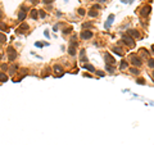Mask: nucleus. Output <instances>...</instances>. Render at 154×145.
<instances>
[{"label": "nucleus", "instance_id": "nucleus-18", "mask_svg": "<svg viewBox=\"0 0 154 145\" xmlns=\"http://www.w3.org/2000/svg\"><path fill=\"white\" fill-rule=\"evenodd\" d=\"M38 10H36V9H32L31 10V14H30V17L32 18V19H37V17H38Z\"/></svg>", "mask_w": 154, "mask_h": 145}, {"label": "nucleus", "instance_id": "nucleus-30", "mask_svg": "<svg viewBox=\"0 0 154 145\" xmlns=\"http://www.w3.org/2000/svg\"><path fill=\"white\" fill-rule=\"evenodd\" d=\"M91 9L99 10V9H100V5H99V4H94V5H92V8H91Z\"/></svg>", "mask_w": 154, "mask_h": 145}, {"label": "nucleus", "instance_id": "nucleus-27", "mask_svg": "<svg viewBox=\"0 0 154 145\" xmlns=\"http://www.w3.org/2000/svg\"><path fill=\"white\" fill-rule=\"evenodd\" d=\"M82 27H84V30H86V28H91L92 24H91V23H84V24H82Z\"/></svg>", "mask_w": 154, "mask_h": 145}, {"label": "nucleus", "instance_id": "nucleus-42", "mask_svg": "<svg viewBox=\"0 0 154 145\" xmlns=\"http://www.w3.org/2000/svg\"><path fill=\"white\" fill-rule=\"evenodd\" d=\"M98 1H99V3H101V4H103V3H105L107 0H98Z\"/></svg>", "mask_w": 154, "mask_h": 145}, {"label": "nucleus", "instance_id": "nucleus-22", "mask_svg": "<svg viewBox=\"0 0 154 145\" xmlns=\"http://www.w3.org/2000/svg\"><path fill=\"white\" fill-rule=\"evenodd\" d=\"M7 81H8V76L5 73L0 72V82H7Z\"/></svg>", "mask_w": 154, "mask_h": 145}, {"label": "nucleus", "instance_id": "nucleus-38", "mask_svg": "<svg viewBox=\"0 0 154 145\" xmlns=\"http://www.w3.org/2000/svg\"><path fill=\"white\" fill-rule=\"evenodd\" d=\"M150 77H152V80L154 81V69L152 71V72H150Z\"/></svg>", "mask_w": 154, "mask_h": 145}, {"label": "nucleus", "instance_id": "nucleus-33", "mask_svg": "<svg viewBox=\"0 0 154 145\" xmlns=\"http://www.w3.org/2000/svg\"><path fill=\"white\" fill-rule=\"evenodd\" d=\"M21 10H22V12H26V13H27V10H28V8H27L26 5H22V7H21Z\"/></svg>", "mask_w": 154, "mask_h": 145}, {"label": "nucleus", "instance_id": "nucleus-19", "mask_svg": "<svg viewBox=\"0 0 154 145\" xmlns=\"http://www.w3.org/2000/svg\"><path fill=\"white\" fill-rule=\"evenodd\" d=\"M146 64H148V67H149L150 69H154V58H149V59H148Z\"/></svg>", "mask_w": 154, "mask_h": 145}, {"label": "nucleus", "instance_id": "nucleus-36", "mask_svg": "<svg viewBox=\"0 0 154 145\" xmlns=\"http://www.w3.org/2000/svg\"><path fill=\"white\" fill-rule=\"evenodd\" d=\"M1 68H3L4 71H7V69H8V65H7V64H1Z\"/></svg>", "mask_w": 154, "mask_h": 145}, {"label": "nucleus", "instance_id": "nucleus-41", "mask_svg": "<svg viewBox=\"0 0 154 145\" xmlns=\"http://www.w3.org/2000/svg\"><path fill=\"white\" fill-rule=\"evenodd\" d=\"M36 46H38V48H41V46H42V44H41V42H36Z\"/></svg>", "mask_w": 154, "mask_h": 145}, {"label": "nucleus", "instance_id": "nucleus-4", "mask_svg": "<svg viewBox=\"0 0 154 145\" xmlns=\"http://www.w3.org/2000/svg\"><path fill=\"white\" fill-rule=\"evenodd\" d=\"M137 53H140V57H141L142 61H148V59L150 58V54H152V51H149L146 48H140Z\"/></svg>", "mask_w": 154, "mask_h": 145}, {"label": "nucleus", "instance_id": "nucleus-20", "mask_svg": "<svg viewBox=\"0 0 154 145\" xmlns=\"http://www.w3.org/2000/svg\"><path fill=\"white\" fill-rule=\"evenodd\" d=\"M24 18H26V12H22L21 10V12L18 13V22H22Z\"/></svg>", "mask_w": 154, "mask_h": 145}, {"label": "nucleus", "instance_id": "nucleus-24", "mask_svg": "<svg viewBox=\"0 0 154 145\" xmlns=\"http://www.w3.org/2000/svg\"><path fill=\"white\" fill-rule=\"evenodd\" d=\"M136 82L139 84V85H145V84H146V81H145V78H142V77H137L136 78Z\"/></svg>", "mask_w": 154, "mask_h": 145}, {"label": "nucleus", "instance_id": "nucleus-28", "mask_svg": "<svg viewBox=\"0 0 154 145\" xmlns=\"http://www.w3.org/2000/svg\"><path fill=\"white\" fill-rule=\"evenodd\" d=\"M77 12H78V14H80V15H85V14H86V12H85V9H82V8H80V9L77 10Z\"/></svg>", "mask_w": 154, "mask_h": 145}, {"label": "nucleus", "instance_id": "nucleus-1", "mask_svg": "<svg viewBox=\"0 0 154 145\" xmlns=\"http://www.w3.org/2000/svg\"><path fill=\"white\" fill-rule=\"evenodd\" d=\"M130 63L132 64V67H136V68H140L142 65V59L139 54L136 53H132L130 54Z\"/></svg>", "mask_w": 154, "mask_h": 145}, {"label": "nucleus", "instance_id": "nucleus-37", "mask_svg": "<svg viewBox=\"0 0 154 145\" xmlns=\"http://www.w3.org/2000/svg\"><path fill=\"white\" fill-rule=\"evenodd\" d=\"M69 31H72V28H71V27H69L68 30H64L63 32H64V34H69Z\"/></svg>", "mask_w": 154, "mask_h": 145}, {"label": "nucleus", "instance_id": "nucleus-17", "mask_svg": "<svg viewBox=\"0 0 154 145\" xmlns=\"http://www.w3.org/2000/svg\"><path fill=\"white\" fill-rule=\"evenodd\" d=\"M54 72H58V73H59V76H62V75H63V68H62V65H59V64H55V65H54Z\"/></svg>", "mask_w": 154, "mask_h": 145}, {"label": "nucleus", "instance_id": "nucleus-6", "mask_svg": "<svg viewBox=\"0 0 154 145\" xmlns=\"http://www.w3.org/2000/svg\"><path fill=\"white\" fill-rule=\"evenodd\" d=\"M126 34H127V35H130V36L131 37H132V39H135V40H140V39H141V35H140V32L139 31H137V30H127V31H126Z\"/></svg>", "mask_w": 154, "mask_h": 145}, {"label": "nucleus", "instance_id": "nucleus-5", "mask_svg": "<svg viewBox=\"0 0 154 145\" xmlns=\"http://www.w3.org/2000/svg\"><path fill=\"white\" fill-rule=\"evenodd\" d=\"M7 53H8V59H9L10 62H13L15 58H17V51H15V49L13 48V46H8Z\"/></svg>", "mask_w": 154, "mask_h": 145}, {"label": "nucleus", "instance_id": "nucleus-39", "mask_svg": "<svg viewBox=\"0 0 154 145\" xmlns=\"http://www.w3.org/2000/svg\"><path fill=\"white\" fill-rule=\"evenodd\" d=\"M150 51H152V54H154V44L150 46Z\"/></svg>", "mask_w": 154, "mask_h": 145}, {"label": "nucleus", "instance_id": "nucleus-9", "mask_svg": "<svg viewBox=\"0 0 154 145\" xmlns=\"http://www.w3.org/2000/svg\"><path fill=\"white\" fill-rule=\"evenodd\" d=\"M104 59H105L107 64H112V65H116V59L113 58V57L109 53H105L104 54Z\"/></svg>", "mask_w": 154, "mask_h": 145}, {"label": "nucleus", "instance_id": "nucleus-46", "mask_svg": "<svg viewBox=\"0 0 154 145\" xmlns=\"http://www.w3.org/2000/svg\"><path fill=\"white\" fill-rule=\"evenodd\" d=\"M91 1H92V0H91Z\"/></svg>", "mask_w": 154, "mask_h": 145}, {"label": "nucleus", "instance_id": "nucleus-3", "mask_svg": "<svg viewBox=\"0 0 154 145\" xmlns=\"http://www.w3.org/2000/svg\"><path fill=\"white\" fill-rule=\"evenodd\" d=\"M123 41V44H125L126 46H128L130 49H132L135 48V39H132V37L130 36V35H127V34H122V39H121Z\"/></svg>", "mask_w": 154, "mask_h": 145}, {"label": "nucleus", "instance_id": "nucleus-11", "mask_svg": "<svg viewBox=\"0 0 154 145\" xmlns=\"http://www.w3.org/2000/svg\"><path fill=\"white\" fill-rule=\"evenodd\" d=\"M113 21H114V14H109L108 19H107V22H105V28H107V30L111 27V24L113 23Z\"/></svg>", "mask_w": 154, "mask_h": 145}, {"label": "nucleus", "instance_id": "nucleus-13", "mask_svg": "<svg viewBox=\"0 0 154 145\" xmlns=\"http://www.w3.org/2000/svg\"><path fill=\"white\" fill-rule=\"evenodd\" d=\"M105 69L108 73H111V75H113L116 72V65H112V64H105Z\"/></svg>", "mask_w": 154, "mask_h": 145}, {"label": "nucleus", "instance_id": "nucleus-26", "mask_svg": "<svg viewBox=\"0 0 154 145\" xmlns=\"http://www.w3.org/2000/svg\"><path fill=\"white\" fill-rule=\"evenodd\" d=\"M5 41H7V36L0 32V42H5Z\"/></svg>", "mask_w": 154, "mask_h": 145}, {"label": "nucleus", "instance_id": "nucleus-7", "mask_svg": "<svg viewBox=\"0 0 154 145\" xmlns=\"http://www.w3.org/2000/svg\"><path fill=\"white\" fill-rule=\"evenodd\" d=\"M80 36H81L82 40H90L92 36H94V34H92L90 30H84V31L81 32V35H80Z\"/></svg>", "mask_w": 154, "mask_h": 145}, {"label": "nucleus", "instance_id": "nucleus-29", "mask_svg": "<svg viewBox=\"0 0 154 145\" xmlns=\"http://www.w3.org/2000/svg\"><path fill=\"white\" fill-rule=\"evenodd\" d=\"M0 30H3V31H7V30H8V27L5 26L4 23H1V22H0Z\"/></svg>", "mask_w": 154, "mask_h": 145}, {"label": "nucleus", "instance_id": "nucleus-32", "mask_svg": "<svg viewBox=\"0 0 154 145\" xmlns=\"http://www.w3.org/2000/svg\"><path fill=\"white\" fill-rule=\"evenodd\" d=\"M42 3H44V4H48V5H50L51 4V3H53V0H42Z\"/></svg>", "mask_w": 154, "mask_h": 145}, {"label": "nucleus", "instance_id": "nucleus-14", "mask_svg": "<svg viewBox=\"0 0 154 145\" xmlns=\"http://www.w3.org/2000/svg\"><path fill=\"white\" fill-rule=\"evenodd\" d=\"M27 30H28V24H27V23H22L21 27L17 30V32H18V34H23L22 31H27Z\"/></svg>", "mask_w": 154, "mask_h": 145}, {"label": "nucleus", "instance_id": "nucleus-40", "mask_svg": "<svg viewBox=\"0 0 154 145\" xmlns=\"http://www.w3.org/2000/svg\"><path fill=\"white\" fill-rule=\"evenodd\" d=\"M30 1H31L32 4H37V3H38V0H30Z\"/></svg>", "mask_w": 154, "mask_h": 145}, {"label": "nucleus", "instance_id": "nucleus-35", "mask_svg": "<svg viewBox=\"0 0 154 145\" xmlns=\"http://www.w3.org/2000/svg\"><path fill=\"white\" fill-rule=\"evenodd\" d=\"M44 35H45V36L48 37V39H49V37H50V34H49V31H48V30H46V31L44 32Z\"/></svg>", "mask_w": 154, "mask_h": 145}, {"label": "nucleus", "instance_id": "nucleus-34", "mask_svg": "<svg viewBox=\"0 0 154 145\" xmlns=\"http://www.w3.org/2000/svg\"><path fill=\"white\" fill-rule=\"evenodd\" d=\"M98 75L100 76V77H104V76H105V73H104L103 71H98Z\"/></svg>", "mask_w": 154, "mask_h": 145}, {"label": "nucleus", "instance_id": "nucleus-12", "mask_svg": "<svg viewBox=\"0 0 154 145\" xmlns=\"http://www.w3.org/2000/svg\"><path fill=\"white\" fill-rule=\"evenodd\" d=\"M128 72L134 76H139L140 75V68H136V67H130L128 68Z\"/></svg>", "mask_w": 154, "mask_h": 145}, {"label": "nucleus", "instance_id": "nucleus-45", "mask_svg": "<svg viewBox=\"0 0 154 145\" xmlns=\"http://www.w3.org/2000/svg\"><path fill=\"white\" fill-rule=\"evenodd\" d=\"M1 57H3V54H0V58H1Z\"/></svg>", "mask_w": 154, "mask_h": 145}, {"label": "nucleus", "instance_id": "nucleus-16", "mask_svg": "<svg viewBox=\"0 0 154 145\" xmlns=\"http://www.w3.org/2000/svg\"><path fill=\"white\" fill-rule=\"evenodd\" d=\"M87 14H89V17H91V18H95V17H98L99 12H98V10H95V9H90L89 12H87Z\"/></svg>", "mask_w": 154, "mask_h": 145}, {"label": "nucleus", "instance_id": "nucleus-10", "mask_svg": "<svg viewBox=\"0 0 154 145\" xmlns=\"http://www.w3.org/2000/svg\"><path fill=\"white\" fill-rule=\"evenodd\" d=\"M128 62L127 61H125V59H122L119 63V71H125V69H128Z\"/></svg>", "mask_w": 154, "mask_h": 145}, {"label": "nucleus", "instance_id": "nucleus-15", "mask_svg": "<svg viewBox=\"0 0 154 145\" xmlns=\"http://www.w3.org/2000/svg\"><path fill=\"white\" fill-rule=\"evenodd\" d=\"M86 51H85V49H82L81 50V53H80V61H81L82 63L84 62H87V58H86Z\"/></svg>", "mask_w": 154, "mask_h": 145}, {"label": "nucleus", "instance_id": "nucleus-2", "mask_svg": "<svg viewBox=\"0 0 154 145\" xmlns=\"http://www.w3.org/2000/svg\"><path fill=\"white\" fill-rule=\"evenodd\" d=\"M136 12L139 13V15L141 18H148L150 15V13H152V7H150L149 4H145V5H142L140 9H137Z\"/></svg>", "mask_w": 154, "mask_h": 145}, {"label": "nucleus", "instance_id": "nucleus-8", "mask_svg": "<svg viewBox=\"0 0 154 145\" xmlns=\"http://www.w3.org/2000/svg\"><path fill=\"white\" fill-rule=\"evenodd\" d=\"M112 51L114 54H117L118 57H125V51L121 46H112Z\"/></svg>", "mask_w": 154, "mask_h": 145}, {"label": "nucleus", "instance_id": "nucleus-44", "mask_svg": "<svg viewBox=\"0 0 154 145\" xmlns=\"http://www.w3.org/2000/svg\"><path fill=\"white\" fill-rule=\"evenodd\" d=\"M128 3H134V0H128Z\"/></svg>", "mask_w": 154, "mask_h": 145}, {"label": "nucleus", "instance_id": "nucleus-23", "mask_svg": "<svg viewBox=\"0 0 154 145\" xmlns=\"http://www.w3.org/2000/svg\"><path fill=\"white\" fill-rule=\"evenodd\" d=\"M68 53H69V55H76V48L69 45V48H68Z\"/></svg>", "mask_w": 154, "mask_h": 145}, {"label": "nucleus", "instance_id": "nucleus-43", "mask_svg": "<svg viewBox=\"0 0 154 145\" xmlns=\"http://www.w3.org/2000/svg\"><path fill=\"white\" fill-rule=\"evenodd\" d=\"M3 18V12H1V9H0V19Z\"/></svg>", "mask_w": 154, "mask_h": 145}, {"label": "nucleus", "instance_id": "nucleus-31", "mask_svg": "<svg viewBox=\"0 0 154 145\" xmlns=\"http://www.w3.org/2000/svg\"><path fill=\"white\" fill-rule=\"evenodd\" d=\"M38 12H40L38 13V15H40L41 18H45V12H44V10H38Z\"/></svg>", "mask_w": 154, "mask_h": 145}, {"label": "nucleus", "instance_id": "nucleus-25", "mask_svg": "<svg viewBox=\"0 0 154 145\" xmlns=\"http://www.w3.org/2000/svg\"><path fill=\"white\" fill-rule=\"evenodd\" d=\"M17 69H18V65H17V64H13L12 67H10V69H9V73H10V75H13V73H14Z\"/></svg>", "mask_w": 154, "mask_h": 145}, {"label": "nucleus", "instance_id": "nucleus-21", "mask_svg": "<svg viewBox=\"0 0 154 145\" xmlns=\"http://www.w3.org/2000/svg\"><path fill=\"white\" fill-rule=\"evenodd\" d=\"M84 67L86 68V69L89 71V72H92V73L95 72V67H94V65H92V64H85Z\"/></svg>", "mask_w": 154, "mask_h": 145}]
</instances>
